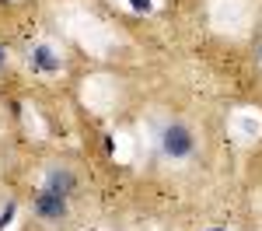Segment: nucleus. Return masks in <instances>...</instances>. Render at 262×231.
Masks as SVG:
<instances>
[{
  "label": "nucleus",
  "instance_id": "nucleus-1",
  "mask_svg": "<svg viewBox=\"0 0 262 231\" xmlns=\"http://www.w3.org/2000/svg\"><path fill=\"white\" fill-rule=\"evenodd\" d=\"M161 147L168 158H189L192 154V147H196V140H192V130L185 123H168L161 133Z\"/></svg>",
  "mask_w": 262,
  "mask_h": 231
},
{
  "label": "nucleus",
  "instance_id": "nucleus-2",
  "mask_svg": "<svg viewBox=\"0 0 262 231\" xmlns=\"http://www.w3.org/2000/svg\"><path fill=\"white\" fill-rule=\"evenodd\" d=\"M35 210H39V217L46 221H56L67 214V196L63 193H53V189H42L39 196H35Z\"/></svg>",
  "mask_w": 262,
  "mask_h": 231
},
{
  "label": "nucleus",
  "instance_id": "nucleus-3",
  "mask_svg": "<svg viewBox=\"0 0 262 231\" xmlns=\"http://www.w3.org/2000/svg\"><path fill=\"white\" fill-rule=\"evenodd\" d=\"M74 186H77V179H74L67 168H53V172L46 175V189H53V193H63V196H67Z\"/></svg>",
  "mask_w": 262,
  "mask_h": 231
},
{
  "label": "nucleus",
  "instance_id": "nucleus-4",
  "mask_svg": "<svg viewBox=\"0 0 262 231\" xmlns=\"http://www.w3.org/2000/svg\"><path fill=\"white\" fill-rule=\"evenodd\" d=\"M32 63L35 67H42V70H56L60 63H56V56H53V49H46V46H39L35 53H32Z\"/></svg>",
  "mask_w": 262,
  "mask_h": 231
},
{
  "label": "nucleus",
  "instance_id": "nucleus-5",
  "mask_svg": "<svg viewBox=\"0 0 262 231\" xmlns=\"http://www.w3.org/2000/svg\"><path fill=\"white\" fill-rule=\"evenodd\" d=\"M11 217H14V203H7V207H4V214H0V231L11 224Z\"/></svg>",
  "mask_w": 262,
  "mask_h": 231
},
{
  "label": "nucleus",
  "instance_id": "nucleus-6",
  "mask_svg": "<svg viewBox=\"0 0 262 231\" xmlns=\"http://www.w3.org/2000/svg\"><path fill=\"white\" fill-rule=\"evenodd\" d=\"M133 7H137L140 14H147V11H150V0H133Z\"/></svg>",
  "mask_w": 262,
  "mask_h": 231
},
{
  "label": "nucleus",
  "instance_id": "nucleus-7",
  "mask_svg": "<svg viewBox=\"0 0 262 231\" xmlns=\"http://www.w3.org/2000/svg\"><path fill=\"white\" fill-rule=\"evenodd\" d=\"M0 67H4V49H0Z\"/></svg>",
  "mask_w": 262,
  "mask_h": 231
},
{
  "label": "nucleus",
  "instance_id": "nucleus-8",
  "mask_svg": "<svg viewBox=\"0 0 262 231\" xmlns=\"http://www.w3.org/2000/svg\"><path fill=\"white\" fill-rule=\"evenodd\" d=\"M259 60H262V46H259Z\"/></svg>",
  "mask_w": 262,
  "mask_h": 231
}]
</instances>
